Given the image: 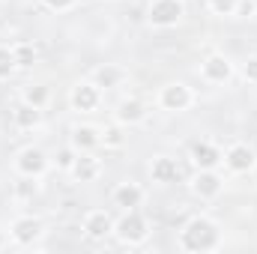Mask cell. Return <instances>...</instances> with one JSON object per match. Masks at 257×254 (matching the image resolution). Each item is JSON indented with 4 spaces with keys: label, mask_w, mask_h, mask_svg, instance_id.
<instances>
[{
    "label": "cell",
    "mask_w": 257,
    "mask_h": 254,
    "mask_svg": "<svg viewBox=\"0 0 257 254\" xmlns=\"http://www.w3.org/2000/svg\"><path fill=\"white\" fill-rule=\"evenodd\" d=\"M15 72H18V63H15L12 48L9 45H0V81H9Z\"/></svg>",
    "instance_id": "23"
},
{
    "label": "cell",
    "mask_w": 257,
    "mask_h": 254,
    "mask_svg": "<svg viewBox=\"0 0 257 254\" xmlns=\"http://www.w3.org/2000/svg\"><path fill=\"white\" fill-rule=\"evenodd\" d=\"M123 144H126V135H123V126H120L117 120H114L111 126L102 129V147H105V150H120Z\"/></svg>",
    "instance_id": "20"
},
{
    "label": "cell",
    "mask_w": 257,
    "mask_h": 254,
    "mask_svg": "<svg viewBox=\"0 0 257 254\" xmlns=\"http://www.w3.org/2000/svg\"><path fill=\"white\" fill-rule=\"evenodd\" d=\"M257 15V0H239L233 18H254Z\"/></svg>",
    "instance_id": "27"
},
{
    "label": "cell",
    "mask_w": 257,
    "mask_h": 254,
    "mask_svg": "<svg viewBox=\"0 0 257 254\" xmlns=\"http://www.w3.org/2000/svg\"><path fill=\"white\" fill-rule=\"evenodd\" d=\"M144 197H147V191H144L141 183H135V180H123L117 189L111 191V203L120 206V209H141L144 206Z\"/></svg>",
    "instance_id": "13"
},
{
    "label": "cell",
    "mask_w": 257,
    "mask_h": 254,
    "mask_svg": "<svg viewBox=\"0 0 257 254\" xmlns=\"http://www.w3.org/2000/svg\"><path fill=\"white\" fill-rule=\"evenodd\" d=\"M93 81H96L102 90H114V87H120V84L126 81V69L117 66V63H105L93 72Z\"/></svg>",
    "instance_id": "19"
},
{
    "label": "cell",
    "mask_w": 257,
    "mask_h": 254,
    "mask_svg": "<svg viewBox=\"0 0 257 254\" xmlns=\"http://www.w3.org/2000/svg\"><path fill=\"white\" fill-rule=\"evenodd\" d=\"M221 227L209 218V215H194L183 224L180 230V248L192 254H203V251H218L221 248Z\"/></svg>",
    "instance_id": "1"
},
{
    "label": "cell",
    "mask_w": 257,
    "mask_h": 254,
    "mask_svg": "<svg viewBox=\"0 0 257 254\" xmlns=\"http://www.w3.org/2000/svg\"><path fill=\"white\" fill-rule=\"evenodd\" d=\"M194 90L186 81H171L159 90V108L162 111H171V114H183L194 105Z\"/></svg>",
    "instance_id": "5"
},
{
    "label": "cell",
    "mask_w": 257,
    "mask_h": 254,
    "mask_svg": "<svg viewBox=\"0 0 257 254\" xmlns=\"http://www.w3.org/2000/svg\"><path fill=\"white\" fill-rule=\"evenodd\" d=\"M194 197L200 200H215L221 191H224V177L218 171H194L192 183H189Z\"/></svg>",
    "instance_id": "10"
},
{
    "label": "cell",
    "mask_w": 257,
    "mask_h": 254,
    "mask_svg": "<svg viewBox=\"0 0 257 254\" xmlns=\"http://www.w3.org/2000/svg\"><path fill=\"white\" fill-rule=\"evenodd\" d=\"M12 54H15L18 69H30V66L36 63V48H33L30 42H15V45H12Z\"/></svg>",
    "instance_id": "22"
},
{
    "label": "cell",
    "mask_w": 257,
    "mask_h": 254,
    "mask_svg": "<svg viewBox=\"0 0 257 254\" xmlns=\"http://www.w3.org/2000/svg\"><path fill=\"white\" fill-rule=\"evenodd\" d=\"M254 165H257V153L248 144L236 141V144H230V147L224 150V168H227V171H233V174H248V171H254Z\"/></svg>",
    "instance_id": "12"
},
{
    "label": "cell",
    "mask_w": 257,
    "mask_h": 254,
    "mask_svg": "<svg viewBox=\"0 0 257 254\" xmlns=\"http://www.w3.org/2000/svg\"><path fill=\"white\" fill-rule=\"evenodd\" d=\"M242 78L248 84H257V54H251L245 63H242Z\"/></svg>",
    "instance_id": "28"
},
{
    "label": "cell",
    "mask_w": 257,
    "mask_h": 254,
    "mask_svg": "<svg viewBox=\"0 0 257 254\" xmlns=\"http://www.w3.org/2000/svg\"><path fill=\"white\" fill-rule=\"evenodd\" d=\"M200 78H203L206 84H227V81L233 78V63H230L224 54L212 51V54H206V57L200 60Z\"/></svg>",
    "instance_id": "9"
},
{
    "label": "cell",
    "mask_w": 257,
    "mask_h": 254,
    "mask_svg": "<svg viewBox=\"0 0 257 254\" xmlns=\"http://www.w3.org/2000/svg\"><path fill=\"white\" fill-rule=\"evenodd\" d=\"M236 3H239V0H209V12H212V15H221V18H233Z\"/></svg>",
    "instance_id": "26"
},
{
    "label": "cell",
    "mask_w": 257,
    "mask_h": 254,
    "mask_svg": "<svg viewBox=\"0 0 257 254\" xmlns=\"http://www.w3.org/2000/svg\"><path fill=\"white\" fill-rule=\"evenodd\" d=\"M12 126L18 132H33V129L42 126V108L30 105V102H18L15 111H12Z\"/></svg>",
    "instance_id": "18"
},
{
    "label": "cell",
    "mask_w": 257,
    "mask_h": 254,
    "mask_svg": "<svg viewBox=\"0 0 257 254\" xmlns=\"http://www.w3.org/2000/svg\"><path fill=\"white\" fill-rule=\"evenodd\" d=\"M42 221L36 218V215H18L12 224H9V239L15 242V245H33L39 236H42Z\"/></svg>",
    "instance_id": "11"
},
{
    "label": "cell",
    "mask_w": 257,
    "mask_h": 254,
    "mask_svg": "<svg viewBox=\"0 0 257 254\" xmlns=\"http://www.w3.org/2000/svg\"><path fill=\"white\" fill-rule=\"evenodd\" d=\"M12 191H15L18 200H33V197L39 194V183H36V177H18L15 186H12Z\"/></svg>",
    "instance_id": "21"
},
{
    "label": "cell",
    "mask_w": 257,
    "mask_h": 254,
    "mask_svg": "<svg viewBox=\"0 0 257 254\" xmlns=\"http://www.w3.org/2000/svg\"><path fill=\"white\" fill-rule=\"evenodd\" d=\"M75 3H78V0H42V6L51 9V12H69Z\"/></svg>",
    "instance_id": "29"
},
{
    "label": "cell",
    "mask_w": 257,
    "mask_h": 254,
    "mask_svg": "<svg viewBox=\"0 0 257 254\" xmlns=\"http://www.w3.org/2000/svg\"><path fill=\"white\" fill-rule=\"evenodd\" d=\"M3 245H6V236H3V233H0V248H3Z\"/></svg>",
    "instance_id": "30"
},
{
    "label": "cell",
    "mask_w": 257,
    "mask_h": 254,
    "mask_svg": "<svg viewBox=\"0 0 257 254\" xmlns=\"http://www.w3.org/2000/svg\"><path fill=\"white\" fill-rule=\"evenodd\" d=\"M69 144H72L78 153H96V150L102 147V129L87 126V123L72 126V132H69Z\"/></svg>",
    "instance_id": "15"
},
{
    "label": "cell",
    "mask_w": 257,
    "mask_h": 254,
    "mask_svg": "<svg viewBox=\"0 0 257 254\" xmlns=\"http://www.w3.org/2000/svg\"><path fill=\"white\" fill-rule=\"evenodd\" d=\"M21 102H30V105H36V108H45V102H48V87H45V84L27 87L24 96H21Z\"/></svg>",
    "instance_id": "24"
},
{
    "label": "cell",
    "mask_w": 257,
    "mask_h": 254,
    "mask_svg": "<svg viewBox=\"0 0 257 254\" xmlns=\"http://www.w3.org/2000/svg\"><path fill=\"white\" fill-rule=\"evenodd\" d=\"M114 120L120 123V126H141L144 120H147V105L138 99V96H128V99H120V105H117V111H114Z\"/></svg>",
    "instance_id": "16"
},
{
    "label": "cell",
    "mask_w": 257,
    "mask_h": 254,
    "mask_svg": "<svg viewBox=\"0 0 257 254\" xmlns=\"http://www.w3.org/2000/svg\"><path fill=\"white\" fill-rule=\"evenodd\" d=\"M69 105H72V111H78V114H96L99 105H102V87H99L93 78L78 81V84L69 90Z\"/></svg>",
    "instance_id": "6"
},
{
    "label": "cell",
    "mask_w": 257,
    "mask_h": 254,
    "mask_svg": "<svg viewBox=\"0 0 257 254\" xmlns=\"http://www.w3.org/2000/svg\"><path fill=\"white\" fill-rule=\"evenodd\" d=\"M12 168H15L18 177H36V180H42V177L48 174V168H51V159H48V153H45L42 147L27 144V147H21V150L15 153Z\"/></svg>",
    "instance_id": "3"
},
{
    "label": "cell",
    "mask_w": 257,
    "mask_h": 254,
    "mask_svg": "<svg viewBox=\"0 0 257 254\" xmlns=\"http://www.w3.org/2000/svg\"><path fill=\"white\" fill-rule=\"evenodd\" d=\"M150 177H153V183H159V186H171V183L180 180V162L171 159V156H156V159L150 162Z\"/></svg>",
    "instance_id": "17"
},
{
    "label": "cell",
    "mask_w": 257,
    "mask_h": 254,
    "mask_svg": "<svg viewBox=\"0 0 257 254\" xmlns=\"http://www.w3.org/2000/svg\"><path fill=\"white\" fill-rule=\"evenodd\" d=\"M114 236L123 245H141L150 236V221L141 215V209H123V215L114 221Z\"/></svg>",
    "instance_id": "2"
},
{
    "label": "cell",
    "mask_w": 257,
    "mask_h": 254,
    "mask_svg": "<svg viewBox=\"0 0 257 254\" xmlns=\"http://www.w3.org/2000/svg\"><path fill=\"white\" fill-rule=\"evenodd\" d=\"M186 3L183 0H150L147 6V24L156 30H171L183 21Z\"/></svg>",
    "instance_id": "4"
},
{
    "label": "cell",
    "mask_w": 257,
    "mask_h": 254,
    "mask_svg": "<svg viewBox=\"0 0 257 254\" xmlns=\"http://www.w3.org/2000/svg\"><path fill=\"white\" fill-rule=\"evenodd\" d=\"M81 230H84L87 239L105 242V239L114 233V215H111L108 209H90V212L84 215V221H81Z\"/></svg>",
    "instance_id": "8"
},
{
    "label": "cell",
    "mask_w": 257,
    "mask_h": 254,
    "mask_svg": "<svg viewBox=\"0 0 257 254\" xmlns=\"http://www.w3.org/2000/svg\"><path fill=\"white\" fill-rule=\"evenodd\" d=\"M75 159H78V150L72 147V144H66V147H60L57 150V156H54V165L60 168V171H72V165H75Z\"/></svg>",
    "instance_id": "25"
},
{
    "label": "cell",
    "mask_w": 257,
    "mask_h": 254,
    "mask_svg": "<svg viewBox=\"0 0 257 254\" xmlns=\"http://www.w3.org/2000/svg\"><path fill=\"white\" fill-rule=\"evenodd\" d=\"M69 177L75 183H96L102 177V159H96V153H78Z\"/></svg>",
    "instance_id": "14"
},
{
    "label": "cell",
    "mask_w": 257,
    "mask_h": 254,
    "mask_svg": "<svg viewBox=\"0 0 257 254\" xmlns=\"http://www.w3.org/2000/svg\"><path fill=\"white\" fill-rule=\"evenodd\" d=\"M189 162L194 171H218L224 165V150L212 141H194L189 147Z\"/></svg>",
    "instance_id": "7"
},
{
    "label": "cell",
    "mask_w": 257,
    "mask_h": 254,
    "mask_svg": "<svg viewBox=\"0 0 257 254\" xmlns=\"http://www.w3.org/2000/svg\"><path fill=\"white\" fill-rule=\"evenodd\" d=\"M254 54H257V45H254Z\"/></svg>",
    "instance_id": "31"
}]
</instances>
